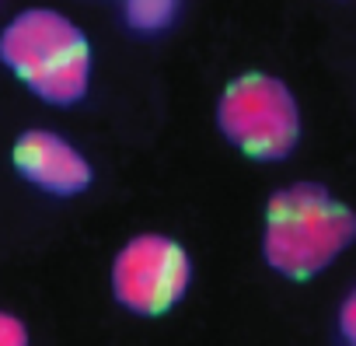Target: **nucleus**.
Returning a JSON list of instances; mask_svg holds the SVG:
<instances>
[{
    "instance_id": "nucleus-7",
    "label": "nucleus",
    "mask_w": 356,
    "mask_h": 346,
    "mask_svg": "<svg viewBox=\"0 0 356 346\" xmlns=\"http://www.w3.org/2000/svg\"><path fill=\"white\" fill-rule=\"evenodd\" d=\"M0 346H32L29 325L4 308H0Z\"/></svg>"
},
{
    "instance_id": "nucleus-4",
    "label": "nucleus",
    "mask_w": 356,
    "mask_h": 346,
    "mask_svg": "<svg viewBox=\"0 0 356 346\" xmlns=\"http://www.w3.org/2000/svg\"><path fill=\"white\" fill-rule=\"evenodd\" d=\"M193 259L182 242L161 231L133 235L112 259L108 287L119 308L140 318H161L193 287Z\"/></svg>"
},
{
    "instance_id": "nucleus-1",
    "label": "nucleus",
    "mask_w": 356,
    "mask_h": 346,
    "mask_svg": "<svg viewBox=\"0 0 356 346\" xmlns=\"http://www.w3.org/2000/svg\"><path fill=\"white\" fill-rule=\"evenodd\" d=\"M353 242L356 214L321 182H290L266 203L262 259L283 280H314Z\"/></svg>"
},
{
    "instance_id": "nucleus-5",
    "label": "nucleus",
    "mask_w": 356,
    "mask_h": 346,
    "mask_svg": "<svg viewBox=\"0 0 356 346\" xmlns=\"http://www.w3.org/2000/svg\"><path fill=\"white\" fill-rule=\"evenodd\" d=\"M11 164L18 171V179H25L32 189L56 196V200H74L88 193L95 182V168L84 157V150H77L56 129L18 133L11 147Z\"/></svg>"
},
{
    "instance_id": "nucleus-6",
    "label": "nucleus",
    "mask_w": 356,
    "mask_h": 346,
    "mask_svg": "<svg viewBox=\"0 0 356 346\" xmlns=\"http://www.w3.org/2000/svg\"><path fill=\"white\" fill-rule=\"evenodd\" d=\"M182 0H122V15L129 32L136 36H161L175 25Z\"/></svg>"
},
{
    "instance_id": "nucleus-2",
    "label": "nucleus",
    "mask_w": 356,
    "mask_h": 346,
    "mask_svg": "<svg viewBox=\"0 0 356 346\" xmlns=\"http://www.w3.org/2000/svg\"><path fill=\"white\" fill-rule=\"evenodd\" d=\"M4 63L35 98L56 109L84 102L91 88V39L56 8H25L0 29Z\"/></svg>"
},
{
    "instance_id": "nucleus-8",
    "label": "nucleus",
    "mask_w": 356,
    "mask_h": 346,
    "mask_svg": "<svg viewBox=\"0 0 356 346\" xmlns=\"http://www.w3.org/2000/svg\"><path fill=\"white\" fill-rule=\"evenodd\" d=\"M339 332H342V339L349 346H356V287L339 304Z\"/></svg>"
},
{
    "instance_id": "nucleus-3",
    "label": "nucleus",
    "mask_w": 356,
    "mask_h": 346,
    "mask_svg": "<svg viewBox=\"0 0 356 346\" xmlns=\"http://www.w3.org/2000/svg\"><path fill=\"white\" fill-rule=\"evenodd\" d=\"M220 136L252 161H286L300 143V105L286 81L266 70H245L217 98Z\"/></svg>"
}]
</instances>
